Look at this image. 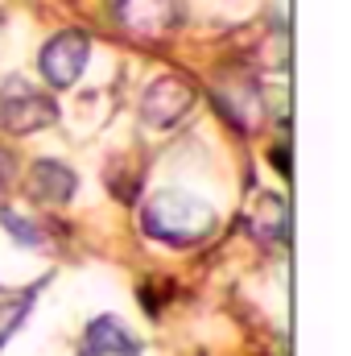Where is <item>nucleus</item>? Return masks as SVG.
Masks as SVG:
<instances>
[{
  "label": "nucleus",
  "mask_w": 351,
  "mask_h": 356,
  "mask_svg": "<svg viewBox=\"0 0 351 356\" xmlns=\"http://www.w3.org/2000/svg\"><path fill=\"white\" fill-rule=\"evenodd\" d=\"M116 13L132 33H170L178 25L174 0H120Z\"/></svg>",
  "instance_id": "obj_6"
},
{
  "label": "nucleus",
  "mask_w": 351,
  "mask_h": 356,
  "mask_svg": "<svg viewBox=\"0 0 351 356\" xmlns=\"http://www.w3.org/2000/svg\"><path fill=\"white\" fill-rule=\"evenodd\" d=\"M141 224L153 241L174 245V249H190V245H203L215 232L219 216L207 199H194V195H182V191H157L141 207Z\"/></svg>",
  "instance_id": "obj_1"
},
{
  "label": "nucleus",
  "mask_w": 351,
  "mask_h": 356,
  "mask_svg": "<svg viewBox=\"0 0 351 356\" xmlns=\"http://www.w3.org/2000/svg\"><path fill=\"white\" fill-rule=\"evenodd\" d=\"M285 228H289V216H285V203L277 199V195H261V203L252 207V216H248V232L264 241V245H277L281 236H285Z\"/></svg>",
  "instance_id": "obj_8"
},
{
  "label": "nucleus",
  "mask_w": 351,
  "mask_h": 356,
  "mask_svg": "<svg viewBox=\"0 0 351 356\" xmlns=\"http://www.w3.org/2000/svg\"><path fill=\"white\" fill-rule=\"evenodd\" d=\"M87 58H91V42L83 29H62L54 33L46 46H42V79L50 83L54 91H67L71 83H79V75L87 71Z\"/></svg>",
  "instance_id": "obj_3"
},
{
  "label": "nucleus",
  "mask_w": 351,
  "mask_h": 356,
  "mask_svg": "<svg viewBox=\"0 0 351 356\" xmlns=\"http://www.w3.org/2000/svg\"><path fill=\"white\" fill-rule=\"evenodd\" d=\"M29 195L42 199V203H67L75 195V170L54 162V158H42L33 162V175H29Z\"/></svg>",
  "instance_id": "obj_7"
},
{
  "label": "nucleus",
  "mask_w": 351,
  "mask_h": 356,
  "mask_svg": "<svg viewBox=\"0 0 351 356\" xmlns=\"http://www.w3.org/2000/svg\"><path fill=\"white\" fill-rule=\"evenodd\" d=\"M190 104H194V88L186 79H178V75H162V79L149 83L145 99H141V120L149 129L166 133L190 112Z\"/></svg>",
  "instance_id": "obj_4"
},
{
  "label": "nucleus",
  "mask_w": 351,
  "mask_h": 356,
  "mask_svg": "<svg viewBox=\"0 0 351 356\" xmlns=\"http://www.w3.org/2000/svg\"><path fill=\"white\" fill-rule=\"evenodd\" d=\"M12 175H17V162H12V154H8V149H0V191L12 182Z\"/></svg>",
  "instance_id": "obj_10"
},
{
  "label": "nucleus",
  "mask_w": 351,
  "mask_h": 356,
  "mask_svg": "<svg viewBox=\"0 0 351 356\" xmlns=\"http://www.w3.org/2000/svg\"><path fill=\"white\" fill-rule=\"evenodd\" d=\"M0 224H4V228H8V236H12L17 245H25V249H42V241H46V236H42V228H37L29 216L12 211V207H4V211H0Z\"/></svg>",
  "instance_id": "obj_9"
},
{
  "label": "nucleus",
  "mask_w": 351,
  "mask_h": 356,
  "mask_svg": "<svg viewBox=\"0 0 351 356\" xmlns=\"http://www.w3.org/2000/svg\"><path fill=\"white\" fill-rule=\"evenodd\" d=\"M79 356H141V340L116 315H99L79 340Z\"/></svg>",
  "instance_id": "obj_5"
},
{
  "label": "nucleus",
  "mask_w": 351,
  "mask_h": 356,
  "mask_svg": "<svg viewBox=\"0 0 351 356\" xmlns=\"http://www.w3.org/2000/svg\"><path fill=\"white\" fill-rule=\"evenodd\" d=\"M58 120V104L54 95H46L42 88H33L25 75H8L0 83V124L12 137H29L42 133Z\"/></svg>",
  "instance_id": "obj_2"
}]
</instances>
